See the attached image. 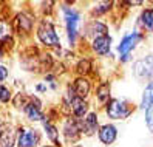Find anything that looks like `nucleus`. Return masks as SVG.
Instances as JSON below:
<instances>
[{"mask_svg":"<svg viewBox=\"0 0 153 147\" xmlns=\"http://www.w3.org/2000/svg\"><path fill=\"white\" fill-rule=\"evenodd\" d=\"M37 34H39V39L48 45V47H59L60 42H59V37L57 34L54 33V28L51 26V23H47V22H42L39 30H37Z\"/></svg>","mask_w":153,"mask_h":147,"instance_id":"obj_1","label":"nucleus"},{"mask_svg":"<svg viewBox=\"0 0 153 147\" xmlns=\"http://www.w3.org/2000/svg\"><path fill=\"white\" fill-rule=\"evenodd\" d=\"M130 113V107L125 101H119V99H113L107 105V115L111 119H121L128 116Z\"/></svg>","mask_w":153,"mask_h":147,"instance_id":"obj_2","label":"nucleus"},{"mask_svg":"<svg viewBox=\"0 0 153 147\" xmlns=\"http://www.w3.org/2000/svg\"><path fill=\"white\" fill-rule=\"evenodd\" d=\"M134 75L138 78H149L153 79V56H149L146 59H141L134 63Z\"/></svg>","mask_w":153,"mask_h":147,"instance_id":"obj_3","label":"nucleus"},{"mask_svg":"<svg viewBox=\"0 0 153 147\" xmlns=\"http://www.w3.org/2000/svg\"><path fill=\"white\" fill-rule=\"evenodd\" d=\"M65 14V22H67V30H68V39L70 42L73 43L76 39V34H77V22H79V14L70 8H65L64 10Z\"/></svg>","mask_w":153,"mask_h":147,"instance_id":"obj_4","label":"nucleus"},{"mask_svg":"<svg viewBox=\"0 0 153 147\" xmlns=\"http://www.w3.org/2000/svg\"><path fill=\"white\" fill-rule=\"evenodd\" d=\"M16 140V132L11 125H0V147H13Z\"/></svg>","mask_w":153,"mask_h":147,"instance_id":"obj_5","label":"nucleus"},{"mask_svg":"<svg viewBox=\"0 0 153 147\" xmlns=\"http://www.w3.org/2000/svg\"><path fill=\"white\" fill-rule=\"evenodd\" d=\"M39 143V133L36 130H20L19 146L20 147H34Z\"/></svg>","mask_w":153,"mask_h":147,"instance_id":"obj_6","label":"nucleus"},{"mask_svg":"<svg viewBox=\"0 0 153 147\" xmlns=\"http://www.w3.org/2000/svg\"><path fill=\"white\" fill-rule=\"evenodd\" d=\"M70 104H71V110L76 116H84L87 113V102L84 99H80L74 95L73 88H70Z\"/></svg>","mask_w":153,"mask_h":147,"instance_id":"obj_7","label":"nucleus"},{"mask_svg":"<svg viewBox=\"0 0 153 147\" xmlns=\"http://www.w3.org/2000/svg\"><path fill=\"white\" fill-rule=\"evenodd\" d=\"M99 138L104 144H111L116 140V128L111 124H107L104 127H101L99 130Z\"/></svg>","mask_w":153,"mask_h":147,"instance_id":"obj_8","label":"nucleus"},{"mask_svg":"<svg viewBox=\"0 0 153 147\" xmlns=\"http://www.w3.org/2000/svg\"><path fill=\"white\" fill-rule=\"evenodd\" d=\"M110 43H111V39L107 37V36H104V37H96L93 42V50L97 54H107L110 51Z\"/></svg>","mask_w":153,"mask_h":147,"instance_id":"obj_9","label":"nucleus"},{"mask_svg":"<svg viewBox=\"0 0 153 147\" xmlns=\"http://www.w3.org/2000/svg\"><path fill=\"white\" fill-rule=\"evenodd\" d=\"M73 91H74V95H76L77 98L84 99V98L88 95V91H90V84H88V81L84 79V78H79V79L74 82Z\"/></svg>","mask_w":153,"mask_h":147,"instance_id":"obj_10","label":"nucleus"},{"mask_svg":"<svg viewBox=\"0 0 153 147\" xmlns=\"http://www.w3.org/2000/svg\"><path fill=\"white\" fill-rule=\"evenodd\" d=\"M139 39H141L139 34H130V36H127V37L121 42V45H119L118 50L125 56V54H128V51L134 47V45H136V42H138Z\"/></svg>","mask_w":153,"mask_h":147,"instance_id":"obj_11","label":"nucleus"},{"mask_svg":"<svg viewBox=\"0 0 153 147\" xmlns=\"http://www.w3.org/2000/svg\"><path fill=\"white\" fill-rule=\"evenodd\" d=\"M96 128H97V116L96 113H90L84 121V124L80 125V130H85L87 135H93L96 132Z\"/></svg>","mask_w":153,"mask_h":147,"instance_id":"obj_12","label":"nucleus"},{"mask_svg":"<svg viewBox=\"0 0 153 147\" xmlns=\"http://www.w3.org/2000/svg\"><path fill=\"white\" fill-rule=\"evenodd\" d=\"M79 132H80V127H79L77 122L68 121L65 124V138L68 141H76L79 138Z\"/></svg>","mask_w":153,"mask_h":147,"instance_id":"obj_13","label":"nucleus"},{"mask_svg":"<svg viewBox=\"0 0 153 147\" xmlns=\"http://www.w3.org/2000/svg\"><path fill=\"white\" fill-rule=\"evenodd\" d=\"M25 113H26V116H28L31 121H40V119H43V115L39 110V102L36 105L34 104H28L25 107Z\"/></svg>","mask_w":153,"mask_h":147,"instance_id":"obj_14","label":"nucleus"},{"mask_svg":"<svg viewBox=\"0 0 153 147\" xmlns=\"http://www.w3.org/2000/svg\"><path fill=\"white\" fill-rule=\"evenodd\" d=\"M150 105H153V82H150V84L147 85V88L144 90L142 102H141L142 108H149Z\"/></svg>","mask_w":153,"mask_h":147,"instance_id":"obj_15","label":"nucleus"},{"mask_svg":"<svg viewBox=\"0 0 153 147\" xmlns=\"http://www.w3.org/2000/svg\"><path fill=\"white\" fill-rule=\"evenodd\" d=\"M88 33H91V34H97V37H104V36H107V26L104 23H99V22H94L91 26H90V30Z\"/></svg>","mask_w":153,"mask_h":147,"instance_id":"obj_16","label":"nucleus"},{"mask_svg":"<svg viewBox=\"0 0 153 147\" xmlns=\"http://www.w3.org/2000/svg\"><path fill=\"white\" fill-rule=\"evenodd\" d=\"M141 20L147 30L153 31V10H146L141 16Z\"/></svg>","mask_w":153,"mask_h":147,"instance_id":"obj_17","label":"nucleus"},{"mask_svg":"<svg viewBox=\"0 0 153 147\" xmlns=\"http://www.w3.org/2000/svg\"><path fill=\"white\" fill-rule=\"evenodd\" d=\"M108 96H110V85L102 84L97 90V99L101 101V102H105V101H108Z\"/></svg>","mask_w":153,"mask_h":147,"instance_id":"obj_18","label":"nucleus"},{"mask_svg":"<svg viewBox=\"0 0 153 147\" xmlns=\"http://www.w3.org/2000/svg\"><path fill=\"white\" fill-rule=\"evenodd\" d=\"M11 34V26L8 25L6 22L0 20V40H6Z\"/></svg>","mask_w":153,"mask_h":147,"instance_id":"obj_19","label":"nucleus"},{"mask_svg":"<svg viewBox=\"0 0 153 147\" xmlns=\"http://www.w3.org/2000/svg\"><path fill=\"white\" fill-rule=\"evenodd\" d=\"M17 23L20 25V30L22 31H30V28H31V20L26 16H23V14L17 17Z\"/></svg>","mask_w":153,"mask_h":147,"instance_id":"obj_20","label":"nucleus"},{"mask_svg":"<svg viewBox=\"0 0 153 147\" xmlns=\"http://www.w3.org/2000/svg\"><path fill=\"white\" fill-rule=\"evenodd\" d=\"M45 130H47V135H48V138L53 143H57V130H56L54 125L45 122Z\"/></svg>","mask_w":153,"mask_h":147,"instance_id":"obj_21","label":"nucleus"},{"mask_svg":"<svg viewBox=\"0 0 153 147\" xmlns=\"http://www.w3.org/2000/svg\"><path fill=\"white\" fill-rule=\"evenodd\" d=\"M146 121H147V125L149 128L153 132V105H150L146 112Z\"/></svg>","mask_w":153,"mask_h":147,"instance_id":"obj_22","label":"nucleus"},{"mask_svg":"<svg viewBox=\"0 0 153 147\" xmlns=\"http://www.w3.org/2000/svg\"><path fill=\"white\" fill-rule=\"evenodd\" d=\"M10 98H11L10 90H8L6 87H3V85H0V101H2V102H8Z\"/></svg>","mask_w":153,"mask_h":147,"instance_id":"obj_23","label":"nucleus"},{"mask_svg":"<svg viewBox=\"0 0 153 147\" xmlns=\"http://www.w3.org/2000/svg\"><path fill=\"white\" fill-rule=\"evenodd\" d=\"M110 6H111V2H104V3H101V5H97V8L94 10V13H96V14L105 13V11L110 10Z\"/></svg>","mask_w":153,"mask_h":147,"instance_id":"obj_24","label":"nucleus"},{"mask_svg":"<svg viewBox=\"0 0 153 147\" xmlns=\"http://www.w3.org/2000/svg\"><path fill=\"white\" fill-rule=\"evenodd\" d=\"M77 71L79 73H88L90 71V62L88 60H80L77 65Z\"/></svg>","mask_w":153,"mask_h":147,"instance_id":"obj_25","label":"nucleus"},{"mask_svg":"<svg viewBox=\"0 0 153 147\" xmlns=\"http://www.w3.org/2000/svg\"><path fill=\"white\" fill-rule=\"evenodd\" d=\"M6 76H8V70H6L5 67H2V65H0V81L6 79Z\"/></svg>","mask_w":153,"mask_h":147,"instance_id":"obj_26","label":"nucleus"}]
</instances>
